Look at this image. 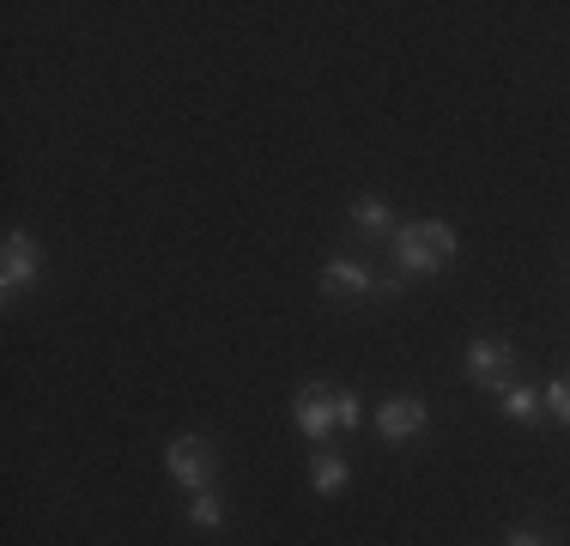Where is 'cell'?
<instances>
[{"instance_id": "6da1fadb", "label": "cell", "mask_w": 570, "mask_h": 546, "mask_svg": "<svg viewBox=\"0 0 570 546\" xmlns=\"http://www.w3.org/2000/svg\"><path fill=\"white\" fill-rule=\"evenodd\" d=\"M165 468H170V480H176V486L207 491V486H213V474H219V456H213L207 437H176V443L165 449Z\"/></svg>"}, {"instance_id": "7a4b0ae2", "label": "cell", "mask_w": 570, "mask_h": 546, "mask_svg": "<svg viewBox=\"0 0 570 546\" xmlns=\"http://www.w3.org/2000/svg\"><path fill=\"white\" fill-rule=\"evenodd\" d=\"M510 371H515V347H510V340L485 334V340H473V347H468V377L473 382H485V389L504 394L510 389Z\"/></svg>"}, {"instance_id": "3957f363", "label": "cell", "mask_w": 570, "mask_h": 546, "mask_svg": "<svg viewBox=\"0 0 570 546\" xmlns=\"http://www.w3.org/2000/svg\"><path fill=\"white\" fill-rule=\"evenodd\" d=\"M292 419L309 443H328V431H334V389L328 382H304L297 401H292Z\"/></svg>"}, {"instance_id": "277c9868", "label": "cell", "mask_w": 570, "mask_h": 546, "mask_svg": "<svg viewBox=\"0 0 570 546\" xmlns=\"http://www.w3.org/2000/svg\"><path fill=\"white\" fill-rule=\"evenodd\" d=\"M395 262H401V273H443L450 262L438 255V243H431V225H395Z\"/></svg>"}, {"instance_id": "5b68a950", "label": "cell", "mask_w": 570, "mask_h": 546, "mask_svg": "<svg viewBox=\"0 0 570 546\" xmlns=\"http://www.w3.org/2000/svg\"><path fill=\"white\" fill-rule=\"evenodd\" d=\"M37 273H43V250H37V237L7 231V250H0V285H7V292H19V285L37 280Z\"/></svg>"}, {"instance_id": "8992f818", "label": "cell", "mask_w": 570, "mask_h": 546, "mask_svg": "<svg viewBox=\"0 0 570 546\" xmlns=\"http://www.w3.org/2000/svg\"><path fill=\"white\" fill-rule=\"evenodd\" d=\"M431 426L425 401H413V394H395V401L376 407V437H389V443H406V437H419Z\"/></svg>"}, {"instance_id": "52a82bcc", "label": "cell", "mask_w": 570, "mask_h": 546, "mask_svg": "<svg viewBox=\"0 0 570 546\" xmlns=\"http://www.w3.org/2000/svg\"><path fill=\"white\" fill-rule=\"evenodd\" d=\"M322 292H328V298H371V292H383V280H376L364 262H346V255H341V262L322 267Z\"/></svg>"}, {"instance_id": "ba28073f", "label": "cell", "mask_w": 570, "mask_h": 546, "mask_svg": "<svg viewBox=\"0 0 570 546\" xmlns=\"http://www.w3.org/2000/svg\"><path fill=\"white\" fill-rule=\"evenodd\" d=\"M352 225H358V231H376V237H383V231L395 237V218H389V201H383V195H358V201H352Z\"/></svg>"}, {"instance_id": "9c48e42d", "label": "cell", "mask_w": 570, "mask_h": 546, "mask_svg": "<svg viewBox=\"0 0 570 546\" xmlns=\"http://www.w3.org/2000/svg\"><path fill=\"white\" fill-rule=\"evenodd\" d=\"M188 523H195V528H219L225 523V498H219V491H195V498H188Z\"/></svg>"}, {"instance_id": "30bf717a", "label": "cell", "mask_w": 570, "mask_h": 546, "mask_svg": "<svg viewBox=\"0 0 570 546\" xmlns=\"http://www.w3.org/2000/svg\"><path fill=\"white\" fill-rule=\"evenodd\" d=\"M309 480H316L322 498H334V491L346 486V461L341 456H316V468H309Z\"/></svg>"}, {"instance_id": "8fae6325", "label": "cell", "mask_w": 570, "mask_h": 546, "mask_svg": "<svg viewBox=\"0 0 570 546\" xmlns=\"http://www.w3.org/2000/svg\"><path fill=\"white\" fill-rule=\"evenodd\" d=\"M504 413L528 426V419L540 413V389H528V382H510V389H504Z\"/></svg>"}, {"instance_id": "7c38bea8", "label": "cell", "mask_w": 570, "mask_h": 546, "mask_svg": "<svg viewBox=\"0 0 570 546\" xmlns=\"http://www.w3.org/2000/svg\"><path fill=\"white\" fill-rule=\"evenodd\" d=\"M358 419H364L358 394H352V389H334V426H358Z\"/></svg>"}, {"instance_id": "4fadbf2b", "label": "cell", "mask_w": 570, "mask_h": 546, "mask_svg": "<svg viewBox=\"0 0 570 546\" xmlns=\"http://www.w3.org/2000/svg\"><path fill=\"white\" fill-rule=\"evenodd\" d=\"M540 401H547V407H552V413H559V419H564V426H570V377H559V382H552V389H547V394H540Z\"/></svg>"}, {"instance_id": "5bb4252c", "label": "cell", "mask_w": 570, "mask_h": 546, "mask_svg": "<svg viewBox=\"0 0 570 546\" xmlns=\"http://www.w3.org/2000/svg\"><path fill=\"white\" fill-rule=\"evenodd\" d=\"M425 225H431V243H438V255H443V262H455V231L443 225V218H425Z\"/></svg>"}, {"instance_id": "9a60e30c", "label": "cell", "mask_w": 570, "mask_h": 546, "mask_svg": "<svg viewBox=\"0 0 570 546\" xmlns=\"http://www.w3.org/2000/svg\"><path fill=\"white\" fill-rule=\"evenodd\" d=\"M504 546H540V535H534V528H515V535H510Z\"/></svg>"}]
</instances>
